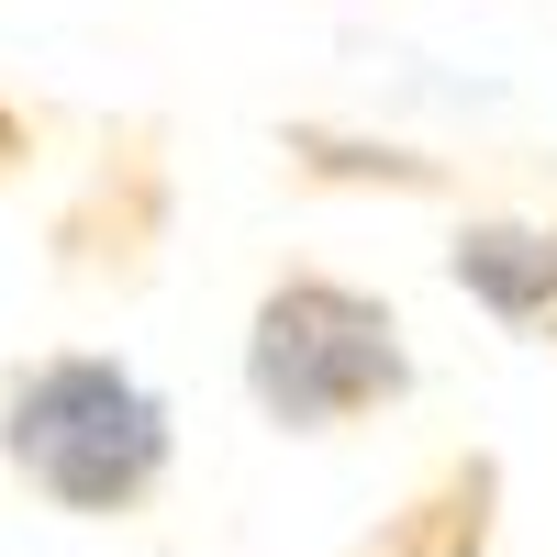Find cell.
<instances>
[{
  "label": "cell",
  "mask_w": 557,
  "mask_h": 557,
  "mask_svg": "<svg viewBox=\"0 0 557 557\" xmlns=\"http://www.w3.org/2000/svg\"><path fill=\"white\" fill-rule=\"evenodd\" d=\"M12 469L57 491L67 513H112L168 469V412L112 357H57L12 391Z\"/></svg>",
  "instance_id": "cell-1"
},
{
  "label": "cell",
  "mask_w": 557,
  "mask_h": 557,
  "mask_svg": "<svg viewBox=\"0 0 557 557\" xmlns=\"http://www.w3.org/2000/svg\"><path fill=\"white\" fill-rule=\"evenodd\" d=\"M246 380L257 401L278 412V424H335V412L357 401H391L401 391V335L380 301L357 290H323V278H301V290H278L257 312V346H246Z\"/></svg>",
  "instance_id": "cell-2"
},
{
  "label": "cell",
  "mask_w": 557,
  "mask_h": 557,
  "mask_svg": "<svg viewBox=\"0 0 557 557\" xmlns=\"http://www.w3.org/2000/svg\"><path fill=\"white\" fill-rule=\"evenodd\" d=\"M446 268H457V290H480L502 323H535L557 301V235H535V223H469Z\"/></svg>",
  "instance_id": "cell-3"
}]
</instances>
